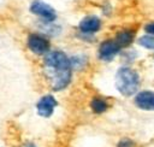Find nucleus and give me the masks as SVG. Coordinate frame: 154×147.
<instances>
[{"label": "nucleus", "mask_w": 154, "mask_h": 147, "mask_svg": "<svg viewBox=\"0 0 154 147\" xmlns=\"http://www.w3.org/2000/svg\"><path fill=\"white\" fill-rule=\"evenodd\" d=\"M141 84L140 75L130 66H122L116 74V88L120 95L129 98L137 93Z\"/></svg>", "instance_id": "nucleus-1"}, {"label": "nucleus", "mask_w": 154, "mask_h": 147, "mask_svg": "<svg viewBox=\"0 0 154 147\" xmlns=\"http://www.w3.org/2000/svg\"><path fill=\"white\" fill-rule=\"evenodd\" d=\"M26 47L32 54L45 57L51 51V42L45 35L31 33L26 37Z\"/></svg>", "instance_id": "nucleus-2"}, {"label": "nucleus", "mask_w": 154, "mask_h": 147, "mask_svg": "<svg viewBox=\"0 0 154 147\" xmlns=\"http://www.w3.org/2000/svg\"><path fill=\"white\" fill-rule=\"evenodd\" d=\"M48 78L51 82V88L55 92H60L65 88H67L72 81V69H58L48 71Z\"/></svg>", "instance_id": "nucleus-3"}, {"label": "nucleus", "mask_w": 154, "mask_h": 147, "mask_svg": "<svg viewBox=\"0 0 154 147\" xmlns=\"http://www.w3.org/2000/svg\"><path fill=\"white\" fill-rule=\"evenodd\" d=\"M43 65L47 69V71L71 67L70 57H67L63 51H59V49L49 51L43 57Z\"/></svg>", "instance_id": "nucleus-4"}, {"label": "nucleus", "mask_w": 154, "mask_h": 147, "mask_svg": "<svg viewBox=\"0 0 154 147\" xmlns=\"http://www.w3.org/2000/svg\"><path fill=\"white\" fill-rule=\"evenodd\" d=\"M30 12L36 16V17H40L43 22H54L57 19V11L47 2L42 1V0H34L31 4H30V7H29Z\"/></svg>", "instance_id": "nucleus-5"}, {"label": "nucleus", "mask_w": 154, "mask_h": 147, "mask_svg": "<svg viewBox=\"0 0 154 147\" xmlns=\"http://www.w3.org/2000/svg\"><path fill=\"white\" fill-rule=\"evenodd\" d=\"M120 51H122V48L119 47V45L116 42L114 39L113 40L106 39L99 45L97 58L102 61H111L120 53Z\"/></svg>", "instance_id": "nucleus-6"}, {"label": "nucleus", "mask_w": 154, "mask_h": 147, "mask_svg": "<svg viewBox=\"0 0 154 147\" xmlns=\"http://www.w3.org/2000/svg\"><path fill=\"white\" fill-rule=\"evenodd\" d=\"M57 106L58 101L55 96L53 94H45L36 102V112L42 118H49L53 116Z\"/></svg>", "instance_id": "nucleus-7"}, {"label": "nucleus", "mask_w": 154, "mask_h": 147, "mask_svg": "<svg viewBox=\"0 0 154 147\" xmlns=\"http://www.w3.org/2000/svg\"><path fill=\"white\" fill-rule=\"evenodd\" d=\"M102 28V22L96 16H87L81 19L78 23V30L82 34L87 35H94L95 33L100 31Z\"/></svg>", "instance_id": "nucleus-8"}, {"label": "nucleus", "mask_w": 154, "mask_h": 147, "mask_svg": "<svg viewBox=\"0 0 154 147\" xmlns=\"http://www.w3.org/2000/svg\"><path fill=\"white\" fill-rule=\"evenodd\" d=\"M134 104L142 111H154V92L141 90L137 92L134 98Z\"/></svg>", "instance_id": "nucleus-9"}, {"label": "nucleus", "mask_w": 154, "mask_h": 147, "mask_svg": "<svg viewBox=\"0 0 154 147\" xmlns=\"http://www.w3.org/2000/svg\"><path fill=\"white\" fill-rule=\"evenodd\" d=\"M135 37H136V31L131 28H128V29L119 30L116 34L114 40L119 45V47L123 49V48H129L131 46V43L134 42Z\"/></svg>", "instance_id": "nucleus-10"}, {"label": "nucleus", "mask_w": 154, "mask_h": 147, "mask_svg": "<svg viewBox=\"0 0 154 147\" xmlns=\"http://www.w3.org/2000/svg\"><path fill=\"white\" fill-rule=\"evenodd\" d=\"M89 107L94 114L100 116V114H103L108 111L109 104L102 96H94V98H91V100L89 102Z\"/></svg>", "instance_id": "nucleus-11"}, {"label": "nucleus", "mask_w": 154, "mask_h": 147, "mask_svg": "<svg viewBox=\"0 0 154 147\" xmlns=\"http://www.w3.org/2000/svg\"><path fill=\"white\" fill-rule=\"evenodd\" d=\"M71 69L73 70H82L88 65V57L83 54H75L70 57Z\"/></svg>", "instance_id": "nucleus-12"}, {"label": "nucleus", "mask_w": 154, "mask_h": 147, "mask_svg": "<svg viewBox=\"0 0 154 147\" xmlns=\"http://www.w3.org/2000/svg\"><path fill=\"white\" fill-rule=\"evenodd\" d=\"M137 43L146 49H154V35H149V34L143 35L138 37Z\"/></svg>", "instance_id": "nucleus-13"}, {"label": "nucleus", "mask_w": 154, "mask_h": 147, "mask_svg": "<svg viewBox=\"0 0 154 147\" xmlns=\"http://www.w3.org/2000/svg\"><path fill=\"white\" fill-rule=\"evenodd\" d=\"M116 147H138V143L131 137H122L117 141Z\"/></svg>", "instance_id": "nucleus-14"}, {"label": "nucleus", "mask_w": 154, "mask_h": 147, "mask_svg": "<svg viewBox=\"0 0 154 147\" xmlns=\"http://www.w3.org/2000/svg\"><path fill=\"white\" fill-rule=\"evenodd\" d=\"M144 31L149 35H154V22L152 23H148L144 25Z\"/></svg>", "instance_id": "nucleus-15"}, {"label": "nucleus", "mask_w": 154, "mask_h": 147, "mask_svg": "<svg viewBox=\"0 0 154 147\" xmlns=\"http://www.w3.org/2000/svg\"><path fill=\"white\" fill-rule=\"evenodd\" d=\"M20 147H38L36 143H34V142H31V141H26V142H24Z\"/></svg>", "instance_id": "nucleus-16"}, {"label": "nucleus", "mask_w": 154, "mask_h": 147, "mask_svg": "<svg viewBox=\"0 0 154 147\" xmlns=\"http://www.w3.org/2000/svg\"><path fill=\"white\" fill-rule=\"evenodd\" d=\"M153 58H154V55H153Z\"/></svg>", "instance_id": "nucleus-17"}]
</instances>
